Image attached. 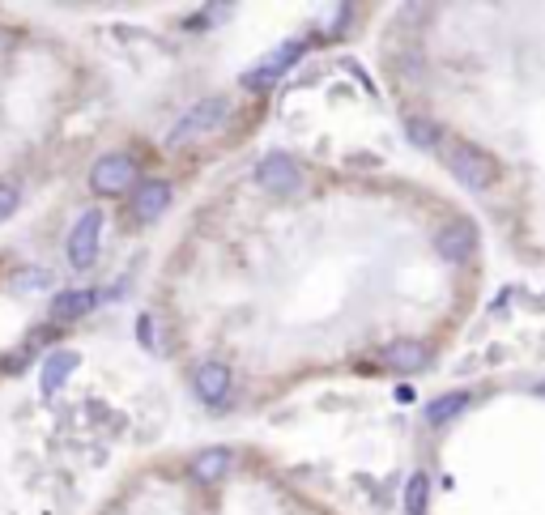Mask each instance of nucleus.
Returning a JSON list of instances; mask_svg holds the SVG:
<instances>
[{
	"label": "nucleus",
	"instance_id": "f257e3e1",
	"mask_svg": "<svg viewBox=\"0 0 545 515\" xmlns=\"http://www.w3.org/2000/svg\"><path fill=\"white\" fill-rule=\"evenodd\" d=\"M226 115H230V98L226 94H213V98H200L196 107H188L180 124L170 128V145H183V141H200L218 132L226 124Z\"/></svg>",
	"mask_w": 545,
	"mask_h": 515
},
{
	"label": "nucleus",
	"instance_id": "f03ea898",
	"mask_svg": "<svg viewBox=\"0 0 545 515\" xmlns=\"http://www.w3.org/2000/svg\"><path fill=\"white\" fill-rule=\"evenodd\" d=\"M448 167H452V175L469 188V192H486L490 183L499 180L494 158H490L486 150L469 145V141H461V145H452V150H448Z\"/></svg>",
	"mask_w": 545,
	"mask_h": 515
},
{
	"label": "nucleus",
	"instance_id": "7ed1b4c3",
	"mask_svg": "<svg viewBox=\"0 0 545 515\" xmlns=\"http://www.w3.org/2000/svg\"><path fill=\"white\" fill-rule=\"evenodd\" d=\"M98 243H102V209H85L69 235V265L90 268L98 260Z\"/></svg>",
	"mask_w": 545,
	"mask_h": 515
},
{
	"label": "nucleus",
	"instance_id": "20e7f679",
	"mask_svg": "<svg viewBox=\"0 0 545 515\" xmlns=\"http://www.w3.org/2000/svg\"><path fill=\"white\" fill-rule=\"evenodd\" d=\"M90 183H94V192H102V196L124 192V188L137 183V162H132L128 153H102L94 162V170H90Z\"/></svg>",
	"mask_w": 545,
	"mask_h": 515
},
{
	"label": "nucleus",
	"instance_id": "39448f33",
	"mask_svg": "<svg viewBox=\"0 0 545 515\" xmlns=\"http://www.w3.org/2000/svg\"><path fill=\"white\" fill-rule=\"evenodd\" d=\"M256 183L265 192H294L303 183V170H298V162H294L290 153H265L256 162Z\"/></svg>",
	"mask_w": 545,
	"mask_h": 515
},
{
	"label": "nucleus",
	"instance_id": "423d86ee",
	"mask_svg": "<svg viewBox=\"0 0 545 515\" xmlns=\"http://www.w3.org/2000/svg\"><path fill=\"white\" fill-rule=\"evenodd\" d=\"M434 251H439L443 260H452V265L469 260V256L477 251V230H473V222H448L443 230H439V238H434Z\"/></svg>",
	"mask_w": 545,
	"mask_h": 515
},
{
	"label": "nucleus",
	"instance_id": "0eeeda50",
	"mask_svg": "<svg viewBox=\"0 0 545 515\" xmlns=\"http://www.w3.org/2000/svg\"><path fill=\"white\" fill-rule=\"evenodd\" d=\"M192 384H196V396H200L205 404H222L226 392H230V366L218 363V358H209V363L196 366Z\"/></svg>",
	"mask_w": 545,
	"mask_h": 515
},
{
	"label": "nucleus",
	"instance_id": "6e6552de",
	"mask_svg": "<svg viewBox=\"0 0 545 515\" xmlns=\"http://www.w3.org/2000/svg\"><path fill=\"white\" fill-rule=\"evenodd\" d=\"M170 205V183L162 180H145L137 183V192H132V213H137V222H158Z\"/></svg>",
	"mask_w": 545,
	"mask_h": 515
},
{
	"label": "nucleus",
	"instance_id": "1a4fd4ad",
	"mask_svg": "<svg viewBox=\"0 0 545 515\" xmlns=\"http://www.w3.org/2000/svg\"><path fill=\"white\" fill-rule=\"evenodd\" d=\"M298 56H303V43H298V39H294V43H281L277 52H273V56H265L252 73H248V82H252V90H256V85H265V82H273V77H281V73L290 69V64H294Z\"/></svg>",
	"mask_w": 545,
	"mask_h": 515
},
{
	"label": "nucleus",
	"instance_id": "9d476101",
	"mask_svg": "<svg viewBox=\"0 0 545 515\" xmlns=\"http://www.w3.org/2000/svg\"><path fill=\"white\" fill-rule=\"evenodd\" d=\"M384 363H388L392 371L409 375V371H422V366L431 363V349L422 345V341H392V345L384 349Z\"/></svg>",
	"mask_w": 545,
	"mask_h": 515
},
{
	"label": "nucleus",
	"instance_id": "9b49d317",
	"mask_svg": "<svg viewBox=\"0 0 545 515\" xmlns=\"http://www.w3.org/2000/svg\"><path fill=\"white\" fill-rule=\"evenodd\" d=\"M230 460H235V456H230L226 447H205V452L188 464V473H192L196 481H222L226 469H230Z\"/></svg>",
	"mask_w": 545,
	"mask_h": 515
},
{
	"label": "nucleus",
	"instance_id": "f8f14e48",
	"mask_svg": "<svg viewBox=\"0 0 545 515\" xmlns=\"http://www.w3.org/2000/svg\"><path fill=\"white\" fill-rule=\"evenodd\" d=\"M73 371H77V354H73V349H56V354L43 363V375H39L43 392H60L69 384Z\"/></svg>",
	"mask_w": 545,
	"mask_h": 515
},
{
	"label": "nucleus",
	"instance_id": "ddd939ff",
	"mask_svg": "<svg viewBox=\"0 0 545 515\" xmlns=\"http://www.w3.org/2000/svg\"><path fill=\"white\" fill-rule=\"evenodd\" d=\"M98 294L94 290H60L56 298H52V316L56 320H77V316H85L90 306H94Z\"/></svg>",
	"mask_w": 545,
	"mask_h": 515
},
{
	"label": "nucleus",
	"instance_id": "4468645a",
	"mask_svg": "<svg viewBox=\"0 0 545 515\" xmlns=\"http://www.w3.org/2000/svg\"><path fill=\"white\" fill-rule=\"evenodd\" d=\"M464 404H469V392H448V396H439V401L426 404V422H431V426H443L448 418L464 413Z\"/></svg>",
	"mask_w": 545,
	"mask_h": 515
},
{
	"label": "nucleus",
	"instance_id": "2eb2a0df",
	"mask_svg": "<svg viewBox=\"0 0 545 515\" xmlns=\"http://www.w3.org/2000/svg\"><path fill=\"white\" fill-rule=\"evenodd\" d=\"M405 132H409V141H414L418 150H431V145H439V124L422 120V115H409V120H405Z\"/></svg>",
	"mask_w": 545,
	"mask_h": 515
},
{
	"label": "nucleus",
	"instance_id": "dca6fc26",
	"mask_svg": "<svg viewBox=\"0 0 545 515\" xmlns=\"http://www.w3.org/2000/svg\"><path fill=\"white\" fill-rule=\"evenodd\" d=\"M9 281H14V290H52V273H43V268H17Z\"/></svg>",
	"mask_w": 545,
	"mask_h": 515
},
{
	"label": "nucleus",
	"instance_id": "f3484780",
	"mask_svg": "<svg viewBox=\"0 0 545 515\" xmlns=\"http://www.w3.org/2000/svg\"><path fill=\"white\" fill-rule=\"evenodd\" d=\"M405 507H409V515H422V507H426V477H422V473H414V477H409Z\"/></svg>",
	"mask_w": 545,
	"mask_h": 515
},
{
	"label": "nucleus",
	"instance_id": "a211bd4d",
	"mask_svg": "<svg viewBox=\"0 0 545 515\" xmlns=\"http://www.w3.org/2000/svg\"><path fill=\"white\" fill-rule=\"evenodd\" d=\"M17 200H22V192H17V183L0 180V222H5V218H9V213L17 209Z\"/></svg>",
	"mask_w": 545,
	"mask_h": 515
},
{
	"label": "nucleus",
	"instance_id": "6ab92c4d",
	"mask_svg": "<svg viewBox=\"0 0 545 515\" xmlns=\"http://www.w3.org/2000/svg\"><path fill=\"white\" fill-rule=\"evenodd\" d=\"M141 345H154V316H141Z\"/></svg>",
	"mask_w": 545,
	"mask_h": 515
},
{
	"label": "nucleus",
	"instance_id": "aec40b11",
	"mask_svg": "<svg viewBox=\"0 0 545 515\" xmlns=\"http://www.w3.org/2000/svg\"><path fill=\"white\" fill-rule=\"evenodd\" d=\"M541 396H545V388H541Z\"/></svg>",
	"mask_w": 545,
	"mask_h": 515
}]
</instances>
